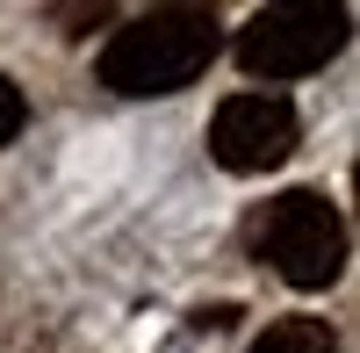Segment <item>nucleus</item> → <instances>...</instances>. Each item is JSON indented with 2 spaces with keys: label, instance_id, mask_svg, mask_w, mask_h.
<instances>
[{
  "label": "nucleus",
  "instance_id": "f257e3e1",
  "mask_svg": "<svg viewBox=\"0 0 360 353\" xmlns=\"http://www.w3.org/2000/svg\"><path fill=\"white\" fill-rule=\"evenodd\" d=\"M217 15L209 8H152L137 15L130 29H115L108 51H101V86L130 101H152V94H180L209 72L217 58Z\"/></svg>",
  "mask_w": 360,
  "mask_h": 353
},
{
  "label": "nucleus",
  "instance_id": "f03ea898",
  "mask_svg": "<svg viewBox=\"0 0 360 353\" xmlns=\"http://www.w3.org/2000/svg\"><path fill=\"white\" fill-rule=\"evenodd\" d=\"M259 252L274 259V274H281L288 288H332L339 267H346V217H339L324 195L295 188V195H281L274 210H266Z\"/></svg>",
  "mask_w": 360,
  "mask_h": 353
},
{
  "label": "nucleus",
  "instance_id": "7ed1b4c3",
  "mask_svg": "<svg viewBox=\"0 0 360 353\" xmlns=\"http://www.w3.org/2000/svg\"><path fill=\"white\" fill-rule=\"evenodd\" d=\"M346 44V8H259L238 29V65L252 79H303Z\"/></svg>",
  "mask_w": 360,
  "mask_h": 353
},
{
  "label": "nucleus",
  "instance_id": "20e7f679",
  "mask_svg": "<svg viewBox=\"0 0 360 353\" xmlns=\"http://www.w3.org/2000/svg\"><path fill=\"white\" fill-rule=\"evenodd\" d=\"M295 152V108L281 94H231L209 123V159L224 173H274Z\"/></svg>",
  "mask_w": 360,
  "mask_h": 353
},
{
  "label": "nucleus",
  "instance_id": "39448f33",
  "mask_svg": "<svg viewBox=\"0 0 360 353\" xmlns=\"http://www.w3.org/2000/svg\"><path fill=\"white\" fill-rule=\"evenodd\" d=\"M252 353H339V339L324 317H281V325H266L252 339Z\"/></svg>",
  "mask_w": 360,
  "mask_h": 353
},
{
  "label": "nucleus",
  "instance_id": "423d86ee",
  "mask_svg": "<svg viewBox=\"0 0 360 353\" xmlns=\"http://www.w3.org/2000/svg\"><path fill=\"white\" fill-rule=\"evenodd\" d=\"M22 115H29V108H22V86L0 72V152H8V144L22 137Z\"/></svg>",
  "mask_w": 360,
  "mask_h": 353
}]
</instances>
